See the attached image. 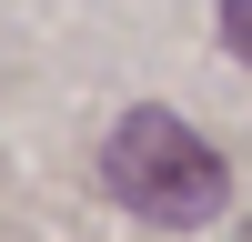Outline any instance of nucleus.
Listing matches in <instances>:
<instances>
[{"mask_svg": "<svg viewBox=\"0 0 252 242\" xmlns=\"http://www.w3.org/2000/svg\"><path fill=\"white\" fill-rule=\"evenodd\" d=\"M101 182H111V192L131 202L141 222H161V232L212 222V212H222V192H232L222 151H212V141H202L182 111H161V101H141V111H121V121H111Z\"/></svg>", "mask_w": 252, "mask_h": 242, "instance_id": "nucleus-1", "label": "nucleus"}, {"mask_svg": "<svg viewBox=\"0 0 252 242\" xmlns=\"http://www.w3.org/2000/svg\"><path fill=\"white\" fill-rule=\"evenodd\" d=\"M222 40H232V51L252 60V0H222Z\"/></svg>", "mask_w": 252, "mask_h": 242, "instance_id": "nucleus-2", "label": "nucleus"}]
</instances>
